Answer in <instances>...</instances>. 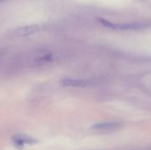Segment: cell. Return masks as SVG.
<instances>
[{
	"label": "cell",
	"instance_id": "cell-1",
	"mask_svg": "<svg viewBox=\"0 0 151 150\" xmlns=\"http://www.w3.org/2000/svg\"><path fill=\"white\" fill-rule=\"evenodd\" d=\"M98 21L105 27H109L114 30H135L142 29L149 26L142 23H115L104 19H99Z\"/></svg>",
	"mask_w": 151,
	"mask_h": 150
},
{
	"label": "cell",
	"instance_id": "cell-2",
	"mask_svg": "<svg viewBox=\"0 0 151 150\" xmlns=\"http://www.w3.org/2000/svg\"><path fill=\"white\" fill-rule=\"evenodd\" d=\"M121 126L122 124L119 122H104L94 125L92 129L101 133H111L119 129Z\"/></svg>",
	"mask_w": 151,
	"mask_h": 150
},
{
	"label": "cell",
	"instance_id": "cell-3",
	"mask_svg": "<svg viewBox=\"0 0 151 150\" xmlns=\"http://www.w3.org/2000/svg\"><path fill=\"white\" fill-rule=\"evenodd\" d=\"M90 81L85 79H73V78H65L60 80V85L63 87L68 88H84L88 86Z\"/></svg>",
	"mask_w": 151,
	"mask_h": 150
},
{
	"label": "cell",
	"instance_id": "cell-4",
	"mask_svg": "<svg viewBox=\"0 0 151 150\" xmlns=\"http://www.w3.org/2000/svg\"><path fill=\"white\" fill-rule=\"evenodd\" d=\"M40 30H41V27L37 24L27 25V26H24V27L17 28L15 30V34L17 36L25 37V36H29V35H32V34H35Z\"/></svg>",
	"mask_w": 151,
	"mask_h": 150
},
{
	"label": "cell",
	"instance_id": "cell-5",
	"mask_svg": "<svg viewBox=\"0 0 151 150\" xmlns=\"http://www.w3.org/2000/svg\"><path fill=\"white\" fill-rule=\"evenodd\" d=\"M13 144L15 147L18 148H23L27 145H33L35 143V140L34 138H31L29 136L26 135H17L12 138Z\"/></svg>",
	"mask_w": 151,
	"mask_h": 150
},
{
	"label": "cell",
	"instance_id": "cell-6",
	"mask_svg": "<svg viewBox=\"0 0 151 150\" xmlns=\"http://www.w3.org/2000/svg\"><path fill=\"white\" fill-rule=\"evenodd\" d=\"M4 1H6V0H0V4L3 3V2H4Z\"/></svg>",
	"mask_w": 151,
	"mask_h": 150
}]
</instances>
